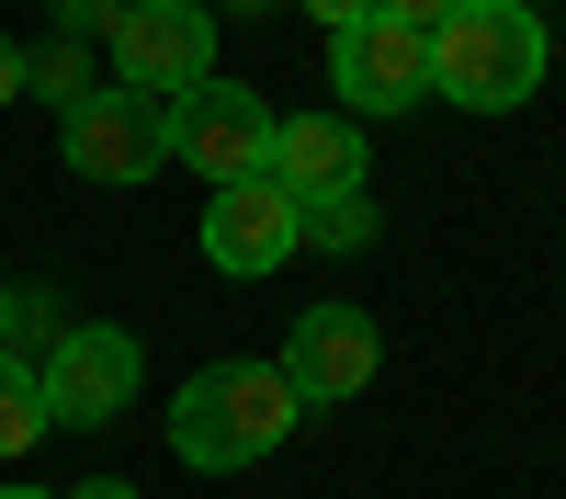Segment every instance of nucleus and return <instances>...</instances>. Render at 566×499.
Returning a JSON list of instances; mask_svg holds the SVG:
<instances>
[{
	"label": "nucleus",
	"mask_w": 566,
	"mask_h": 499,
	"mask_svg": "<svg viewBox=\"0 0 566 499\" xmlns=\"http://www.w3.org/2000/svg\"><path fill=\"white\" fill-rule=\"evenodd\" d=\"M57 330H69V306L45 295V284H0V352H12V363H45Z\"/></svg>",
	"instance_id": "11"
},
{
	"label": "nucleus",
	"mask_w": 566,
	"mask_h": 499,
	"mask_svg": "<svg viewBox=\"0 0 566 499\" xmlns=\"http://www.w3.org/2000/svg\"><path fill=\"white\" fill-rule=\"evenodd\" d=\"M464 0H374V23H408V34H431V23H453Z\"/></svg>",
	"instance_id": "15"
},
{
	"label": "nucleus",
	"mask_w": 566,
	"mask_h": 499,
	"mask_svg": "<svg viewBox=\"0 0 566 499\" xmlns=\"http://www.w3.org/2000/svg\"><path fill=\"white\" fill-rule=\"evenodd\" d=\"M0 499H57V488H0Z\"/></svg>",
	"instance_id": "20"
},
{
	"label": "nucleus",
	"mask_w": 566,
	"mask_h": 499,
	"mask_svg": "<svg viewBox=\"0 0 566 499\" xmlns=\"http://www.w3.org/2000/svg\"><path fill=\"white\" fill-rule=\"evenodd\" d=\"M431 91L464 114H522L544 91V23L522 0H464L453 23H431Z\"/></svg>",
	"instance_id": "2"
},
{
	"label": "nucleus",
	"mask_w": 566,
	"mask_h": 499,
	"mask_svg": "<svg viewBox=\"0 0 566 499\" xmlns=\"http://www.w3.org/2000/svg\"><path fill=\"white\" fill-rule=\"evenodd\" d=\"M34 386H45V420H57V432H103V420H125V397H136V341L103 330V318H69L57 352L34 363Z\"/></svg>",
	"instance_id": "5"
},
{
	"label": "nucleus",
	"mask_w": 566,
	"mask_h": 499,
	"mask_svg": "<svg viewBox=\"0 0 566 499\" xmlns=\"http://www.w3.org/2000/svg\"><path fill=\"white\" fill-rule=\"evenodd\" d=\"M23 91H45V103H80V91H91V69H80V45H45V58H23Z\"/></svg>",
	"instance_id": "14"
},
{
	"label": "nucleus",
	"mask_w": 566,
	"mask_h": 499,
	"mask_svg": "<svg viewBox=\"0 0 566 499\" xmlns=\"http://www.w3.org/2000/svg\"><path fill=\"white\" fill-rule=\"evenodd\" d=\"M12 91H23V45L0 34V103H12Z\"/></svg>",
	"instance_id": "18"
},
{
	"label": "nucleus",
	"mask_w": 566,
	"mask_h": 499,
	"mask_svg": "<svg viewBox=\"0 0 566 499\" xmlns=\"http://www.w3.org/2000/svg\"><path fill=\"white\" fill-rule=\"evenodd\" d=\"M295 250H306V205H295V194H272L261 170H250V181H216V205H205V261H216V272H239V284H250V272H283Z\"/></svg>",
	"instance_id": "9"
},
{
	"label": "nucleus",
	"mask_w": 566,
	"mask_h": 499,
	"mask_svg": "<svg viewBox=\"0 0 566 499\" xmlns=\"http://www.w3.org/2000/svg\"><path fill=\"white\" fill-rule=\"evenodd\" d=\"M306 12H317L328 34H352V23H374V0H306Z\"/></svg>",
	"instance_id": "17"
},
{
	"label": "nucleus",
	"mask_w": 566,
	"mask_h": 499,
	"mask_svg": "<svg viewBox=\"0 0 566 499\" xmlns=\"http://www.w3.org/2000/svg\"><path fill=\"white\" fill-rule=\"evenodd\" d=\"M69 499H136V488H125V477H80Z\"/></svg>",
	"instance_id": "19"
},
{
	"label": "nucleus",
	"mask_w": 566,
	"mask_h": 499,
	"mask_svg": "<svg viewBox=\"0 0 566 499\" xmlns=\"http://www.w3.org/2000/svg\"><path fill=\"white\" fill-rule=\"evenodd\" d=\"M283 386H295V408H340V397H363L374 386V363H386V330H374V318L363 306H340V295H328V306H306L295 318V330H283Z\"/></svg>",
	"instance_id": "6"
},
{
	"label": "nucleus",
	"mask_w": 566,
	"mask_h": 499,
	"mask_svg": "<svg viewBox=\"0 0 566 499\" xmlns=\"http://www.w3.org/2000/svg\"><path fill=\"white\" fill-rule=\"evenodd\" d=\"M295 420H306V408H295V386H283V363H205V375L170 397V454L193 477H239Z\"/></svg>",
	"instance_id": "1"
},
{
	"label": "nucleus",
	"mask_w": 566,
	"mask_h": 499,
	"mask_svg": "<svg viewBox=\"0 0 566 499\" xmlns=\"http://www.w3.org/2000/svg\"><path fill=\"white\" fill-rule=\"evenodd\" d=\"M328 80H340V114H408V103H431V34L352 23V34H328Z\"/></svg>",
	"instance_id": "10"
},
{
	"label": "nucleus",
	"mask_w": 566,
	"mask_h": 499,
	"mask_svg": "<svg viewBox=\"0 0 566 499\" xmlns=\"http://www.w3.org/2000/svg\"><path fill=\"white\" fill-rule=\"evenodd\" d=\"M239 12H261V0H239Z\"/></svg>",
	"instance_id": "21"
},
{
	"label": "nucleus",
	"mask_w": 566,
	"mask_h": 499,
	"mask_svg": "<svg viewBox=\"0 0 566 499\" xmlns=\"http://www.w3.org/2000/svg\"><path fill=\"white\" fill-rule=\"evenodd\" d=\"M306 250H374V205H363V194L306 205Z\"/></svg>",
	"instance_id": "13"
},
{
	"label": "nucleus",
	"mask_w": 566,
	"mask_h": 499,
	"mask_svg": "<svg viewBox=\"0 0 566 499\" xmlns=\"http://www.w3.org/2000/svg\"><path fill=\"white\" fill-rule=\"evenodd\" d=\"M363 170H374V136L328 103V114H272V148H261V181L272 194H295V205H340L363 194Z\"/></svg>",
	"instance_id": "8"
},
{
	"label": "nucleus",
	"mask_w": 566,
	"mask_h": 499,
	"mask_svg": "<svg viewBox=\"0 0 566 499\" xmlns=\"http://www.w3.org/2000/svg\"><path fill=\"white\" fill-rule=\"evenodd\" d=\"M114 80L125 91H148V103H181L193 80H216V12L205 0H114Z\"/></svg>",
	"instance_id": "3"
},
{
	"label": "nucleus",
	"mask_w": 566,
	"mask_h": 499,
	"mask_svg": "<svg viewBox=\"0 0 566 499\" xmlns=\"http://www.w3.org/2000/svg\"><path fill=\"white\" fill-rule=\"evenodd\" d=\"M45 432H57V420H45V386H34V363H12V352H0V466H12V454H34Z\"/></svg>",
	"instance_id": "12"
},
{
	"label": "nucleus",
	"mask_w": 566,
	"mask_h": 499,
	"mask_svg": "<svg viewBox=\"0 0 566 499\" xmlns=\"http://www.w3.org/2000/svg\"><path fill=\"white\" fill-rule=\"evenodd\" d=\"M57 23H69V45H80V34H103V23H114V0H57Z\"/></svg>",
	"instance_id": "16"
},
{
	"label": "nucleus",
	"mask_w": 566,
	"mask_h": 499,
	"mask_svg": "<svg viewBox=\"0 0 566 499\" xmlns=\"http://www.w3.org/2000/svg\"><path fill=\"white\" fill-rule=\"evenodd\" d=\"M261 148H272V103H261L250 80H193V91L170 103V159H181V170H205V181H250Z\"/></svg>",
	"instance_id": "7"
},
{
	"label": "nucleus",
	"mask_w": 566,
	"mask_h": 499,
	"mask_svg": "<svg viewBox=\"0 0 566 499\" xmlns=\"http://www.w3.org/2000/svg\"><path fill=\"white\" fill-rule=\"evenodd\" d=\"M57 159L80 170V181H148L159 159H170V103H148V91H80V103L57 114Z\"/></svg>",
	"instance_id": "4"
}]
</instances>
